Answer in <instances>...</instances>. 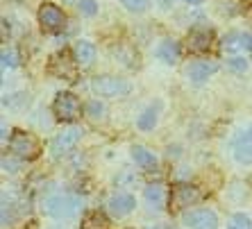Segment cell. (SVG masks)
<instances>
[{
    "label": "cell",
    "instance_id": "ac0fdd59",
    "mask_svg": "<svg viewBox=\"0 0 252 229\" xmlns=\"http://www.w3.org/2000/svg\"><path fill=\"white\" fill-rule=\"evenodd\" d=\"M82 229H109V220H107L105 213L89 211L82 218Z\"/></svg>",
    "mask_w": 252,
    "mask_h": 229
},
{
    "label": "cell",
    "instance_id": "ba28073f",
    "mask_svg": "<svg viewBox=\"0 0 252 229\" xmlns=\"http://www.w3.org/2000/svg\"><path fill=\"white\" fill-rule=\"evenodd\" d=\"M184 225L189 229H218V218L209 209H193L184 213Z\"/></svg>",
    "mask_w": 252,
    "mask_h": 229
},
{
    "label": "cell",
    "instance_id": "9a60e30c",
    "mask_svg": "<svg viewBox=\"0 0 252 229\" xmlns=\"http://www.w3.org/2000/svg\"><path fill=\"white\" fill-rule=\"evenodd\" d=\"M73 57H75V64H80V66L94 64L95 46L91 41H77L75 46H73Z\"/></svg>",
    "mask_w": 252,
    "mask_h": 229
},
{
    "label": "cell",
    "instance_id": "cb8c5ba5",
    "mask_svg": "<svg viewBox=\"0 0 252 229\" xmlns=\"http://www.w3.org/2000/svg\"><path fill=\"white\" fill-rule=\"evenodd\" d=\"M18 64V57L14 50H2V68H14Z\"/></svg>",
    "mask_w": 252,
    "mask_h": 229
},
{
    "label": "cell",
    "instance_id": "52a82bcc",
    "mask_svg": "<svg viewBox=\"0 0 252 229\" xmlns=\"http://www.w3.org/2000/svg\"><path fill=\"white\" fill-rule=\"evenodd\" d=\"M77 206H80V200L77 198H70V195H55L46 202V209L50 216L55 218H70L75 216Z\"/></svg>",
    "mask_w": 252,
    "mask_h": 229
},
{
    "label": "cell",
    "instance_id": "ffe728a7",
    "mask_svg": "<svg viewBox=\"0 0 252 229\" xmlns=\"http://www.w3.org/2000/svg\"><path fill=\"white\" fill-rule=\"evenodd\" d=\"M227 229H252V220L248 213H234L229 218Z\"/></svg>",
    "mask_w": 252,
    "mask_h": 229
},
{
    "label": "cell",
    "instance_id": "277c9868",
    "mask_svg": "<svg viewBox=\"0 0 252 229\" xmlns=\"http://www.w3.org/2000/svg\"><path fill=\"white\" fill-rule=\"evenodd\" d=\"M202 200V191L195 186H189V184H177V186H173V191H170V209L173 211H180V209H184V206H191L195 204V202Z\"/></svg>",
    "mask_w": 252,
    "mask_h": 229
},
{
    "label": "cell",
    "instance_id": "9c48e42d",
    "mask_svg": "<svg viewBox=\"0 0 252 229\" xmlns=\"http://www.w3.org/2000/svg\"><path fill=\"white\" fill-rule=\"evenodd\" d=\"M211 39H214V34L209 28H193L187 36V48L191 53H207L211 46Z\"/></svg>",
    "mask_w": 252,
    "mask_h": 229
},
{
    "label": "cell",
    "instance_id": "d6986e66",
    "mask_svg": "<svg viewBox=\"0 0 252 229\" xmlns=\"http://www.w3.org/2000/svg\"><path fill=\"white\" fill-rule=\"evenodd\" d=\"M136 125H139V129H143V132H150V129L157 125V107H148L146 112L139 116Z\"/></svg>",
    "mask_w": 252,
    "mask_h": 229
},
{
    "label": "cell",
    "instance_id": "2e32d148",
    "mask_svg": "<svg viewBox=\"0 0 252 229\" xmlns=\"http://www.w3.org/2000/svg\"><path fill=\"white\" fill-rule=\"evenodd\" d=\"M157 57L161 59L164 64H175L177 59H180V48H177L175 41L166 39V41H161L157 46Z\"/></svg>",
    "mask_w": 252,
    "mask_h": 229
},
{
    "label": "cell",
    "instance_id": "d4e9b609",
    "mask_svg": "<svg viewBox=\"0 0 252 229\" xmlns=\"http://www.w3.org/2000/svg\"><path fill=\"white\" fill-rule=\"evenodd\" d=\"M229 66H232L234 71H246V68H248V61L243 57H234V59H229Z\"/></svg>",
    "mask_w": 252,
    "mask_h": 229
},
{
    "label": "cell",
    "instance_id": "3957f363",
    "mask_svg": "<svg viewBox=\"0 0 252 229\" xmlns=\"http://www.w3.org/2000/svg\"><path fill=\"white\" fill-rule=\"evenodd\" d=\"M53 109H55L57 120H62V123H73V120H77L80 114H82V105H80V100H77L73 93H66V91L55 98Z\"/></svg>",
    "mask_w": 252,
    "mask_h": 229
},
{
    "label": "cell",
    "instance_id": "7402d4cb",
    "mask_svg": "<svg viewBox=\"0 0 252 229\" xmlns=\"http://www.w3.org/2000/svg\"><path fill=\"white\" fill-rule=\"evenodd\" d=\"M102 114H105V107L100 105L98 100H91L87 105V116L89 118H102Z\"/></svg>",
    "mask_w": 252,
    "mask_h": 229
},
{
    "label": "cell",
    "instance_id": "30bf717a",
    "mask_svg": "<svg viewBox=\"0 0 252 229\" xmlns=\"http://www.w3.org/2000/svg\"><path fill=\"white\" fill-rule=\"evenodd\" d=\"M143 195H146V202L150 204V209H155V211H161V209H166V204L170 202L168 188H164L161 184H150V186H146Z\"/></svg>",
    "mask_w": 252,
    "mask_h": 229
},
{
    "label": "cell",
    "instance_id": "4fadbf2b",
    "mask_svg": "<svg viewBox=\"0 0 252 229\" xmlns=\"http://www.w3.org/2000/svg\"><path fill=\"white\" fill-rule=\"evenodd\" d=\"M223 50L227 53H243V50H252V36L246 32H232L223 39Z\"/></svg>",
    "mask_w": 252,
    "mask_h": 229
},
{
    "label": "cell",
    "instance_id": "e0dca14e",
    "mask_svg": "<svg viewBox=\"0 0 252 229\" xmlns=\"http://www.w3.org/2000/svg\"><path fill=\"white\" fill-rule=\"evenodd\" d=\"M132 159H134V164H139L141 168H153V166L157 164V157L143 145L132 147Z\"/></svg>",
    "mask_w": 252,
    "mask_h": 229
},
{
    "label": "cell",
    "instance_id": "603a6c76",
    "mask_svg": "<svg viewBox=\"0 0 252 229\" xmlns=\"http://www.w3.org/2000/svg\"><path fill=\"white\" fill-rule=\"evenodd\" d=\"M80 12H82L84 16H95V14H98L95 0H80Z\"/></svg>",
    "mask_w": 252,
    "mask_h": 229
},
{
    "label": "cell",
    "instance_id": "7a4b0ae2",
    "mask_svg": "<svg viewBox=\"0 0 252 229\" xmlns=\"http://www.w3.org/2000/svg\"><path fill=\"white\" fill-rule=\"evenodd\" d=\"M91 88H94V93H98L100 98H121V95L129 93V84L125 80L109 77V75L95 77L94 82H91Z\"/></svg>",
    "mask_w": 252,
    "mask_h": 229
},
{
    "label": "cell",
    "instance_id": "8992f818",
    "mask_svg": "<svg viewBox=\"0 0 252 229\" xmlns=\"http://www.w3.org/2000/svg\"><path fill=\"white\" fill-rule=\"evenodd\" d=\"M66 23L64 12L59 9L53 2H43L41 9H39V25H41L43 32H59Z\"/></svg>",
    "mask_w": 252,
    "mask_h": 229
},
{
    "label": "cell",
    "instance_id": "6da1fadb",
    "mask_svg": "<svg viewBox=\"0 0 252 229\" xmlns=\"http://www.w3.org/2000/svg\"><path fill=\"white\" fill-rule=\"evenodd\" d=\"M9 152L16 154L18 159L32 161L39 157V141L28 132H14L12 141H9Z\"/></svg>",
    "mask_w": 252,
    "mask_h": 229
},
{
    "label": "cell",
    "instance_id": "484cf974",
    "mask_svg": "<svg viewBox=\"0 0 252 229\" xmlns=\"http://www.w3.org/2000/svg\"><path fill=\"white\" fill-rule=\"evenodd\" d=\"M189 5H200V2H202V0H187Z\"/></svg>",
    "mask_w": 252,
    "mask_h": 229
},
{
    "label": "cell",
    "instance_id": "44dd1931",
    "mask_svg": "<svg viewBox=\"0 0 252 229\" xmlns=\"http://www.w3.org/2000/svg\"><path fill=\"white\" fill-rule=\"evenodd\" d=\"M118 2H121L125 9H129V12H136V14L146 12L148 7H150V0H118Z\"/></svg>",
    "mask_w": 252,
    "mask_h": 229
},
{
    "label": "cell",
    "instance_id": "8fae6325",
    "mask_svg": "<svg viewBox=\"0 0 252 229\" xmlns=\"http://www.w3.org/2000/svg\"><path fill=\"white\" fill-rule=\"evenodd\" d=\"M216 71H218V66L214 64V61H193V64L187 68V77L193 84H202V82H207Z\"/></svg>",
    "mask_w": 252,
    "mask_h": 229
},
{
    "label": "cell",
    "instance_id": "5bb4252c",
    "mask_svg": "<svg viewBox=\"0 0 252 229\" xmlns=\"http://www.w3.org/2000/svg\"><path fill=\"white\" fill-rule=\"evenodd\" d=\"M234 159L239 164H252V129L243 132L234 141Z\"/></svg>",
    "mask_w": 252,
    "mask_h": 229
},
{
    "label": "cell",
    "instance_id": "5b68a950",
    "mask_svg": "<svg viewBox=\"0 0 252 229\" xmlns=\"http://www.w3.org/2000/svg\"><path fill=\"white\" fill-rule=\"evenodd\" d=\"M80 136H82V129L80 127H70V129L59 132V134L53 139V143H50V152H53V157L59 159V157H64V154H68L70 150L77 145Z\"/></svg>",
    "mask_w": 252,
    "mask_h": 229
},
{
    "label": "cell",
    "instance_id": "7c38bea8",
    "mask_svg": "<svg viewBox=\"0 0 252 229\" xmlns=\"http://www.w3.org/2000/svg\"><path fill=\"white\" fill-rule=\"evenodd\" d=\"M107 206H109V211L116 218H123L136 206V200H134V195H129V193H116L109 198Z\"/></svg>",
    "mask_w": 252,
    "mask_h": 229
}]
</instances>
